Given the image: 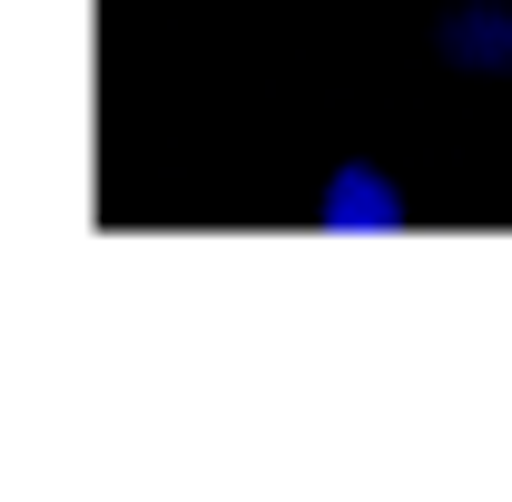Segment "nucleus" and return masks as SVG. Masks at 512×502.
<instances>
[{
  "mask_svg": "<svg viewBox=\"0 0 512 502\" xmlns=\"http://www.w3.org/2000/svg\"><path fill=\"white\" fill-rule=\"evenodd\" d=\"M316 227H335V237H394V227H404V188L355 158V168H335L316 188Z\"/></svg>",
  "mask_w": 512,
  "mask_h": 502,
  "instance_id": "obj_1",
  "label": "nucleus"
},
{
  "mask_svg": "<svg viewBox=\"0 0 512 502\" xmlns=\"http://www.w3.org/2000/svg\"><path fill=\"white\" fill-rule=\"evenodd\" d=\"M434 50L473 79H512V0H463L434 20Z\"/></svg>",
  "mask_w": 512,
  "mask_h": 502,
  "instance_id": "obj_2",
  "label": "nucleus"
}]
</instances>
